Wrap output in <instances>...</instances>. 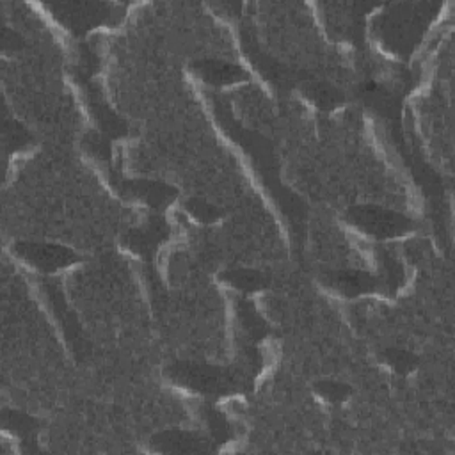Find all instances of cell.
Returning <instances> with one entry per match:
<instances>
[{
  "label": "cell",
  "mask_w": 455,
  "mask_h": 455,
  "mask_svg": "<svg viewBox=\"0 0 455 455\" xmlns=\"http://www.w3.org/2000/svg\"><path fill=\"white\" fill-rule=\"evenodd\" d=\"M356 219L368 232L377 233V235H395V233H400V230L404 228L402 217H397L389 212H373V210H368L365 213H358Z\"/></svg>",
  "instance_id": "1"
},
{
  "label": "cell",
  "mask_w": 455,
  "mask_h": 455,
  "mask_svg": "<svg viewBox=\"0 0 455 455\" xmlns=\"http://www.w3.org/2000/svg\"><path fill=\"white\" fill-rule=\"evenodd\" d=\"M203 73L208 75L212 82H230V80H233V77L237 75V71H233L230 66L210 64L208 70H205Z\"/></svg>",
  "instance_id": "2"
}]
</instances>
